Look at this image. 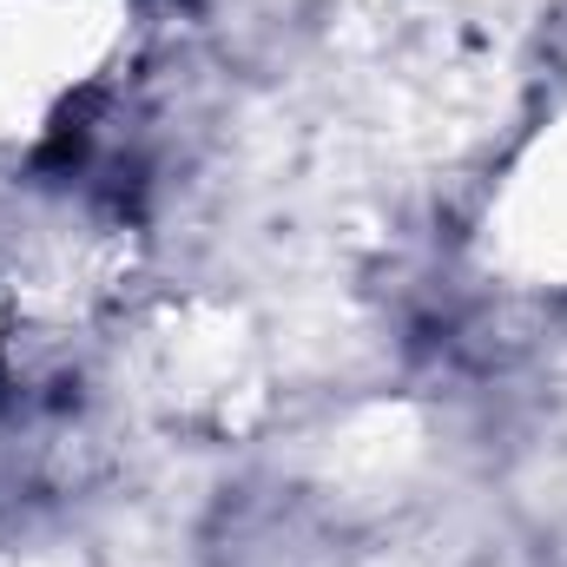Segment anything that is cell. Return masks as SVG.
Segmentation results:
<instances>
[{"instance_id": "obj_1", "label": "cell", "mask_w": 567, "mask_h": 567, "mask_svg": "<svg viewBox=\"0 0 567 567\" xmlns=\"http://www.w3.org/2000/svg\"><path fill=\"white\" fill-rule=\"evenodd\" d=\"M113 245L86 212L0 218V396L53 363L106 303Z\"/></svg>"}, {"instance_id": "obj_2", "label": "cell", "mask_w": 567, "mask_h": 567, "mask_svg": "<svg viewBox=\"0 0 567 567\" xmlns=\"http://www.w3.org/2000/svg\"><path fill=\"white\" fill-rule=\"evenodd\" d=\"M126 40V0H0V145L47 140Z\"/></svg>"}, {"instance_id": "obj_3", "label": "cell", "mask_w": 567, "mask_h": 567, "mask_svg": "<svg viewBox=\"0 0 567 567\" xmlns=\"http://www.w3.org/2000/svg\"><path fill=\"white\" fill-rule=\"evenodd\" d=\"M502 245L522 271L567 278V100L555 106L548 133L528 145L502 198Z\"/></svg>"}, {"instance_id": "obj_4", "label": "cell", "mask_w": 567, "mask_h": 567, "mask_svg": "<svg viewBox=\"0 0 567 567\" xmlns=\"http://www.w3.org/2000/svg\"><path fill=\"white\" fill-rule=\"evenodd\" d=\"M0 567H86L66 548H0Z\"/></svg>"}]
</instances>
